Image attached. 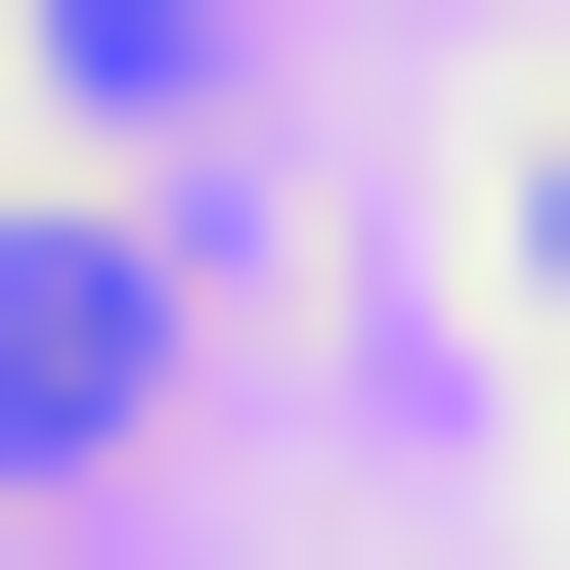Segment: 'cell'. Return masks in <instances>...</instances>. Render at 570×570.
Returning a JSON list of instances; mask_svg holds the SVG:
<instances>
[{
  "instance_id": "6da1fadb",
  "label": "cell",
  "mask_w": 570,
  "mask_h": 570,
  "mask_svg": "<svg viewBox=\"0 0 570 570\" xmlns=\"http://www.w3.org/2000/svg\"><path fill=\"white\" fill-rule=\"evenodd\" d=\"M45 439H132V219H0V483Z\"/></svg>"
},
{
  "instance_id": "7a4b0ae2",
  "label": "cell",
  "mask_w": 570,
  "mask_h": 570,
  "mask_svg": "<svg viewBox=\"0 0 570 570\" xmlns=\"http://www.w3.org/2000/svg\"><path fill=\"white\" fill-rule=\"evenodd\" d=\"M527 307H570V132H527Z\"/></svg>"
}]
</instances>
